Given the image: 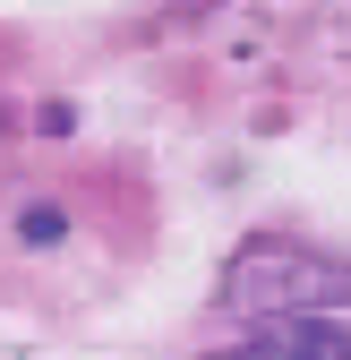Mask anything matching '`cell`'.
<instances>
[{
    "label": "cell",
    "mask_w": 351,
    "mask_h": 360,
    "mask_svg": "<svg viewBox=\"0 0 351 360\" xmlns=\"http://www.w3.org/2000/svg\"><path fill=\"white\" fill-rule=\"evenodd\" d=\"M232 360H351V326H334V318H274Z\"/></svg>",
    "instance_id": "7a4b0ae2"
},
{
    "label": "cell",
    "mask_w": 351,
    "mask_h": 360,
    "mask_svg": "<svg viewBox=\"0 0 351 360\" xmlns=\"http://www.w3.org/2000/svg\"><path fill=\"white\" fill-rule=\"evenodd\" d=\"M223 300L240 318H300V309H343L351 300V266L291 249V240H249L223 275Z\"/></svg>",
    "instance_id": "6da1fadb"
}]
</instances>
